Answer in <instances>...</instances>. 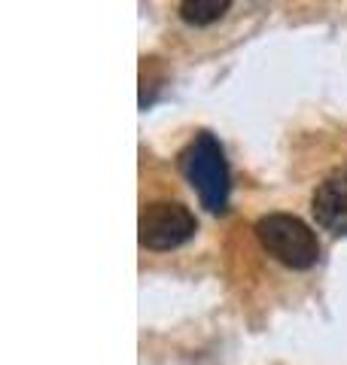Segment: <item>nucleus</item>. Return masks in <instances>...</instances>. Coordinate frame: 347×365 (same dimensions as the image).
I'll use <instances>...</instances> for the list:
<instances>
[{
  "instance_id": "nucleus-2",
  "label": "nucleus",
  "mask_w": 347,
  "mask_h": 365,
  "mask_svg": "<svg viewBox=\"0 0 347 365\" xmlns=\"http://www.w3.org/2000/svg\"><path fill=\"white\" fill-rule=\"evenodd\" d=\"M256 241L289 271H308L320 262L317 232L296 213H265L256 222Z\"/></svg>"
},
{
  "instance_id": "nucleus-5",
  "label": "nucleus",
  "mask_w": 347,
  "mask_h": 365,
  "mask_svg": "<svg viewBox=\"0 0 347 365\" xmlns=\"http://www.w3.org/2000/svg\"><path fill=\"white\" fill-rule=\"evenodd\" d=\"M231 9V0H183L180 4V19L186 25L195 28H204V25H213Z\"/></svg>"
},
{
  "instance_id": "nucleus-1",
  "label": "nucleus",
  "mask_w": 347,
  "mask_h": 365,
  "mask_svg": "<svg viewBox=\"0 0 347 365\" xmlns=\"http://www.w3.org/2000/svg\"><path fill=\"white\" fill-rule=\"evenodd\" d=\"M180 174L195 189L201 207H207L211 213H226L231 174H228L223 143L211 131H198L189 140L186 150L180 153Z\"/></svg>"
},
{
  "instance_id": "nucleus-3",
  "label": "nucleus",
  "mask_w": 347,
  "mask_h": 365,
  "mask_svg": "<svg viewBox=\"0 0 347 365\" xmlns=\"http://www.w3.org/2000/svg\"><path fill=\"white\" fill-rule=\"evenodd\" d=\"M195 232H198V220L180 201L144 204L141 220H137V241L153 253H168V250L183 247L186 241H192Z\"/></svg>"
},
{
  "instance_id": "nucleus-4",
  "label": "nucleus",
  "mask_w": 347,
  "mask_h": 365,
  "mask_svg": "<svg viewBox=\"0 0 347 365\" xmlns=\"http://www.w3.org/2000/svg\"><path fill=\"white\" fill-rule=\"evenodd\" d=\"M311 213L320 228L347 237V168L326 177L311 195Z\"/></svg>"
}]
</instances>
